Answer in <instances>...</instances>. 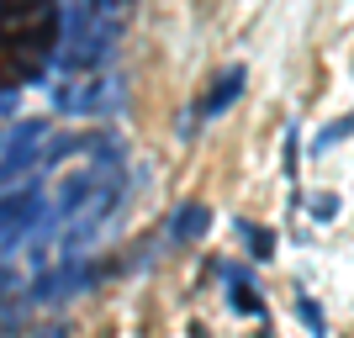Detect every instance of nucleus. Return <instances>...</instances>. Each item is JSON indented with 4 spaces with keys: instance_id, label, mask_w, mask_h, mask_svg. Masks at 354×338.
<instances>
[{
    "instance_id": "obj_7",
    "label": "nucleus",
    "mask_w": 354,
    "mask_h": 338,
    "mask_svg": "<svg viewBox=\"0 0 354 338\" xmlns=\"http://www.w3.org/2000/svg\"><path fill=\"white\" fill-rule=\"evenodd\" d=\"M349 133H354V111H349V117H344V122H333V127H328V133L317 138V143H312V148H317V153H323L328 143H339V138H349Z\"/></svg>"
},
{
    "instance_id": "obj_1",
    "label": "nucleus",
    "mask_w": 354,
    "mask_h": 338,
    "mask_svg": "<svg viewBox=\"0 0 354 338\" xmlns=\"http://www.w3.org/2000/svg\"><path fill=\"white\" fill-rule=\"evenodd\" d=\"M59 43L53 0H0V90L37 79Z\"/></svg>"
},
{
    "instance_id": "obj_6",
    "label": "nucleus",
    "mask_w": 354,
    "mask_h": 338,
    "mask_svg": "<svg viewBox=\"0 0 354 338\" xmlns=\"http://www.w3.org/2000/svg\"><path fill=\"white\" fill-rule=\"evenodd\" d=\"M233 233L249 243V259H275V233H270V227H254V222L233 217Z\"/></svg>"
},
{
    "instance_id": "obj_10",
    "label": "nucleus",
    "mask_w": 354,
    "mask_h": 338,
    "mask_svg": "<svg viewBox=\"0 0 354 338\" xmlns=\"http://www.w3.org/2000/svg\"><path fill=\"white\" fill-rule=\"evenodd\" d=\"M301 169H296V127L286 133V180H296Z\"/></svg>"
},
{
    "instance_id": "obj_2",
    "label": "nucleus",
    "mask_w": 354,
    "mask_h": 338,
    "mask_svg": "<svg viewBox=\"0 0 354 338\" xmlns=\"http://www.w3.org/2000/svg\"><path fill=\"white\" fill-rule=\"evenodd\" d=\"M243 79H249V69L243 64H233L227 74H217V85H212V95L201 101V117H222L227 106L238 101V90H243Z\"/></svg>"
},
{
    "instance_id": "obj_9",
    "label": "nucleus",
    "mask_w": 354,
    "mask_h": 338,
    "mask_svg": "<svg viewBox=\"0 0 354 338\" xmlns=\"http://www.w3.org/2000/svg\"><path fill=\"white\" fill-rule=\"evenodd\" d=\"M312 217L333 222V217H339V196H312Z\"/></svg>"
},
{
    "instance_id": "obj_5",
    "label": "nucleus",
    "mask_w": 354,
    "mask_h": 338,
    "mask_svg": "<svg viewBox=\"0 0 354 338\" xmlns=\"http://www.w3.org/2000/svg\"><path fill=\"white\" fill-rule=\"evenodd\" d=\"M227 280H233V291H227V307L243 312V317H265V301H259V291H254L249 280H243V270H227Z\"/></svg>"
},
{
    "instance_id": "obj_4",
    "label": "nucleus",
    "mask_w": 354,
    "mask_h": 338,
    "mask_svg": "<svg viewBox=\"0 0 354 338\" xmlns=\"http://www.w3.org/2000/svg\"><path fill=\"white\" fill-rule=\"evenodd\" d=\"M207 227H212V212H207L201 201H191V206H180V212H175V222H169V238H175V243H196Z\"/></svg>"
},
{
    "instance_id": "obj_3",
    "label": "nucleus",
    "mask_w": 354,
    "mask_h": 338,
    "mask_svg": "<svg viewBox=\"0 0 354 338\" xmlns=\"http://www.w3.org/2000/svg\"><path fill=\"white\" fill-rule=\"evenodd\" d=\"M32 206H37V191H11L0 196V238H16L32 222Z\"/></svg>"
},
{
    "instance_id": "obj_8",
    "label": "nucleus",
    "mask_w": 354,
    "mask_h": 338,
    "mask_svg": "<svg viewBox=\"0 0 354 338\" xmlns=\"http://www.w3.org/2000/svg\"><path fill=\"white\" fill-rule=\"evenodd\" d=\"M296 317H301V323H307V328H312V333H317V338H323V312H317V307H312V301H307V296H296Z\"/></svg>"
}]
</instances>
